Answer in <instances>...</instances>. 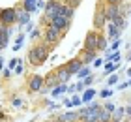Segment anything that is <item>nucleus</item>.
<instances>
[{"mask_svg":"<svg viewBox=\"0 0 131 122\" xmlns=\"http://www.w3.org/2000/svg\"><path fill=\"white\" fill-rule=\"evenodd\" d=\"M26 58L32 66H43L47 62V58H49V45H45V43L34 45L30 51H28Z\"/></svg>","mask_w":131,"mask_h":122,"instance_id":"f257e3e1","label":"nucleus"},{"mask_svg":"<svg viewBox=\"0 0 131 122\" xmlns=\"http://www.w3.org/2000/svg\"><path fill=\"white\" fill-rule=\"evenodd\" d=\"M64 38V32L62 30H58L54 28L52 24H49V26L45 28V32H43V40H45V45H58V41H60Z\"/></svg>","mask_w":131,"mask_h":122,"instance_id":"f03ea898","label":"nucleus"},{"mask_svg":"<svg viewBox=\"0 0 131 122\" xmlns=\"http://www.w3.org/2000/svg\"><path fill=\"white\" fill-rule=\"evenodd\" d=\"M105 23H107V17H105V6L97 2V6H96V13H94V28H96L97 32H101V30L105 28Z\"/></svg>","mask_w":131,"mask_h":122,"instance_id":"7ed1b4c3","label":"nucleus"},{"mask_svg":"<svg viewBox=\"0 0 131 122\" xmlns=\"http://www.w3.org/2000/svg\"><path fill=\"white\" fill-rule=\"evenodd\" d=\"M17 21V8H2L0 10V23L6 26H11Z\"/></svg>","mask_w":131,"mask_h":122,"instance_id":"20e7f679","label":"nucleus"},{"mask_svg":"<svg viewBox=\"0 0 131 122\" xmlns=\"http://www.w3.org/2000/svg\"><path fill=\"white\" fill-rule=\"evenodd\" d=\"M120 13H126L122 2L120 4H105V17H107V21H109V23L114 19L116 15H120Z\"/></svg>","mask_w":131,"mask_h":122,"instance_id":"39448f33","label":"nucleus"},{"mask_svg":"<svg viewBox=\"0 0 131 122\" xmlns=\"http://www.w3.org/2000/svg\"><path fill=\"white\" fill-rule=\"evenodd\" d=\"M62 6V0H47L45 2V8H43V17H47V19H51V17L58 15V10H60Z\"/></svg>","mask_w":131,"mask_h":122,"instance_id":"423d86ee","label":"nucleus"},{"mask_svg":"<svg viewBox=\"0 0 131 122\" xmlns=\"http://www.w3.org/2000/svg\"><path fill=\"white\" fill-rule=\"evenodd\" d=\"M51 24H52L54 28L62 30V32L66 34V32L69 30V26H71V21L66 19V17H62V15H54V17H51Z\"/></svg>","mask_w":131,"mask_h":122,"instance_id":"0eeeda50","label":"nucleus"},{"mask_svg":"<svg viewBox=\"0 0 131 122\" xmlns=\"http://www.w3.org/2000/svg\"><path fill=\"white\" fill-rule=\"evenodd\" d=\"M43 85H45L43 77H41L39 73H34L30 77V81H28V90H30V92H39V90L43 88Z\"/></svg>","mask_w":131,"mask_h":122,"instance_id":"6e6552de","label":"nucleus"},{"mask_svg":"<svg viewBox=\"0 0 131 122\" xmlns=\"http://www.w3.org/2000/svg\"><path fill=\"white\" fill-rule=\"evenodd\" d=\"M84 49L97 51V30H90L84 38Z\"/></svg>","mask_w":131,"mask_h":122,"instance_id":"1a4fd4ad","label":"nucleus"},{"mask_svg":"<svg viewBox=\"0 0 131 122\" xmlns=\"http://www.w3.org/2000/svg\"><path fill=\"white\" fill-rule=\"evenodd\" d=\"M56 81H58V85H68V81H69V77H71V71L68 70V66H60L56 71Z\"/></svg>","mask_w":131,"mask_h":122,"instance_id":"9d476101","label":"nucleus"},{"mask_svg":"<svg viewBox=\"0 0 131 122\" xmlns=\"http://www.w3.org/2000/svg\"><path fill=\"white\" fill-rule=\"evenodd\" d=\"M97 57V51H90V49H82L81 51V54H79V60L84 66H88V64H92L94 62V58Z\"/></svg>","mask_w":131,"mask_h":122,"instance_id":"9b49d317","label":"nucleus"},{"mask_svg":"<svg viewBox=\"0 0 131 122\" xmlns=\"http://www.w3.org/2000/svg\"><path fill=\"white\" fill-rule=\"evenodd\" d=\"M9 36H11V28L0 23V47H2V49L8 47V43H9Z\"/></svg>","mask_w":131,"mask_h":122,"instance_id":"f8f14e48","label":"nucleus"},{"mask_svg":"<svg viewBox=\"0 0 131 122\" xmlns=\"http://www.w3.org/2000/svg\"><path fill=\"white\" fill-rule=\"evenodd\" d=\"M19 26H26L28 23H30V13L25 10H17V21H15Z\"/></svg>","mask_w":131,"mask_h":122,"instance_id":"ddd939ff","label":"nucleus"},{"mask_svg":"<svg viewBox=\"0 0 131 122\" xmlns=\"http://www.w3.org/2000/svg\"><path fill=\"white\" fill-rule=\"evenodd\" d=\"M96 94H97V90L96 88H84L82 90V94H81V100H82V103H90L94 98H96Z\"/></svg>","mask_w":131,"mask_h":122,"instance_id":"4468645a","label":"nucleus"},{"mask_svg":"<svg viewBox=\"0 0 131 122\" xmlns=\"http://www.w3.org/2000/svg\"><path fill=\"white\" fill-rule=\"evenodd\" d=\"M120 34H122V30L118 28V26H114L112 23H109V26H107V38H109V41L120 38Z\"/></svg>","mask_w":131,"mask_h":122,"instance_id":"2eb2a0df","label":"nucleus"},{"mask_svg":"<svg viewBox=\"0 0 131 122\" xmlns=\"http://www.w3.org/2000/svg\"><path fill=\"white\" fill-rule=\"evenodd\" d=\"M58 15H62V17H66V19H73V15H75V10L73 8H69L68 4H64L62 2V6H60V10H58Z\"/></svg>","mask_w":131,"mask_h":122,"instance_id":"dca6fc26","label":"nucleus"},{"mask_svg":"<svg viewBox=\"0 0 131 122\" xmlns=\"http://www.w3.org/2000/svg\"><path fill=\"white\" fill-rule=\"evenodd\" d=\"M66 66H68V70L71 71V75H75V73L79 71V70H81V68H82L84 64H82L81 60H79V57H77V58H71V60H69V62L66 64Z\"/></svg>","mask_w":131,"mask_h":122,"instance_id":"f3484780","label":"nucleus"},{"mask_svg":"<svg viewBox=\"0 0 131 122\" xmlns=\"http://www.w3.org/2000/svg\"><path fill=\"white\" fill-rule=\"evenodd\" d=\"M107 47H109V38H107L105 34L97 32V51L101 53V51H105Z\"/></svg>","mask_w":131,"mask_h":122,"instance_id":"a211bd4d","label":"nucleus"},{"mask_svg":"<svg viewBox=\"0 0 131 122\" xmlns=\"http://www.w3.org/2000/svg\"><path fill=\"white\" fill-rule=\"evenodd\" d=\"M105 73H103V77H109L112 71H118L120 70V62H105Z\"/></svg>","mask_w":131,"mask_h":122,"instance_id":"6ab92c4d","label":"nucleus"},{"mask_svg":"<svg viewBox=\"0 0 131 122\" xmlns=\"http://www.w3.org/2000/svg\"><path fill=\"white\" fill-rule=\"evenodd\" d=\"M43 81H45V85H43L45 88H52V87H56V85H58V81H56V73H54V71H51L47 77H43Z\"/></svg>","mask_w":131,"mask_h":122,"instance_id":"aec40b11","label":"nucleus"},{"mask_svg":"<svg viewBox=\"0 0 131 122\" xmlns=\"http://www.w3.org/2000/svg\"><path fill=\"white\" fill-rule=\"evenodd\" d=\"M77 118H79V115H77V111H68L64 113L60 118H58V122H75Z\"/></svg>","mask_w":131,"mask_h":122,"instance_id":"412c9836","label":"nucleus"},{"mask_svg":"<svg viewBox=\"0 0 131 122\" xmlns=\"http://www.w3.org/2000/svg\"><path fill=\"white\" fill-rule=\"evenodd\" d=\"M112 24H114V26H118V28H120V30H124V28H126V13H120V15H116L114 17V19H112L111 21Z\"/></svg>","mask_w":131,"mask_h":122,"instance_id":"4be33fe9","label":"nucleus"},{"mask_svg":"<svg viewBox=\"0 0 131 122\" xmlns=\"http://www.w3.org/2000/svg\"><path fill=\"white\" fill-rule=\"evenodd\" d=\"M105 53H107V62H120L122 60V53L120 51H114V53L105 51Z\"/></svg>","mask_w":131,"mask_h":122,"instance_id":"5701e85b","label":"nucleus"},{"mask_svg":"<svg viewBox=\"0 0 131 122\" xmlns=\"http://www.w3.org/2000/svg\"><path fill=\"white\" fill-rule=\"evenodd\" d=\"M36 2H38V0H23V10L28 11V13H34L36 11Z\"/></svg>","mask_w":131,"mask_h":122,"instance_id":"b1692460","label":"nucleus"},{"mask_svg":"<svg viewBox=\"0 0 131 122\" xmlns=\"http://www.w3.org/2000/svg\"><path fill=\"white\" fill-rule=\"evenodd\" d=\"M64 92H68V87H66V85H56V87H52V90H51L52 98H58V96L64 94Z\"/></svg>","mask_w":131,"mask_h":122,"instance_id":"393cba45","label":"nucleus"},{"mask_svg":"<svg viewBox=\"0 0 131 122\" xmlns=\"http://www.w3.org/2000/svg\"><path fill=\"white\" fill-rule=\"evenodd\" d=\"M111 118H112V113H109L107 109H101V111H99V118H97V122H111Z\"/></svg>","mask_w":131,"mask_h":122,"instance_id":"a878e982","label":"nucleus"},{"mask_svg":"<svg viewBox=\"0 0 131 122\" xmlns=\"http://www.w3.org/2000/svg\"><path fill=\"white\" fill-rule=\"evenodd\" d=\"M112 118H118V120H124V118H126V111H124V107H116L114 113H112Z\"/></svg>","mask_w":131,"mask_h":122,"instance_id":"bb28decb","label":"nucleus"},{"mask_svg":"<svg viewBox=\"0 0 131 122\" xmlns=\"http://www.w3.org/2000/svg\"><path fill=\"white\" fill-rule=\"evenodd\" d=\"M23 41H25V34H19L17 36V40H15V45H13V51H21V47H23Z\"/></svg>","mask_w":131,"mask_h":122,"instance_id":"cd10ccee","label":"nucleus"},{"mask_svg":"<svg viewBox=\"0 0 131 122\" xmlns=\"http://www.w3.org/2000/svg\"><path fill=\"white\" fill-rule=\"evenodd\" d=\"M75 75L79 77V79H84L86 75H90V68H88V66H82V68H81L79 71H77Z\"/></svg>","mask_w":131,"mask_h":122,"instance_id":"c85d7f7f","label":"nucleus"},{"mask_svg":"<svg viewBox=\"0 0 131 122\" xmlns=\"http://www.w3.org/2000/svg\"><path fill=\"white\" fill-rule=\"evenodd\" d=\"M118 79H120V77H118V73H111V75L107 77V85H109V87H114V85L118 83Z\"/></svg>","mask_w":131,"mask_h":122,"instance_id":"c756f323","label":"nucleus"},{"mask_svg":"<svg viewBox=\"0 0 131 122\" xmlns=\"http://www.w3.org/2000/svg\"><path fill=\"white\" fill-rule=\"evenodd\" d=\"M81 81H82V83H84V87H90V85H92L94 81H96V77H94V75H92V73H90V75H86L84 79H81Z\"/></svg>","mask_w":131,"mask_h":122,"instance_id":"7c9ffc66","label":"nucleus"},{"mask_svg":"<svg viewBox=\"0 0 131 122\" xmlns=\"http://www.w3.org/2000/svg\"><path fill=\"white\" fill-rule=\"evenodd\" d=\"M38 38H41V30H39V28H34L32 32H30V40H32V41H36Z\"/></svg>","mask_w":131,"mask_h":122,"instance_id":"2f4dec72","label":"nucleus"},{"mask_svg":"<svg viewBox=\"0 0 131 122\" xmlns=\"http://www.w3.org/2000/svg\"><path fill=\"white\" fill-rule=\"evenodd\" d=\"M64 4H68L69 8H73V10H77V8H79V6H81V0H66Z\"/></svg>","mask_w":131,"mask_h":122,"instance_id":"473e14b6","label":"nucleus"},{"mask_svg":"<svg viewBox=\"0 0 131 122\" xmlns=\"http://www.w3.org/2000/svg\"><path fill=\"white\" fill-rule=\"evenodd\" d=\"M112 94H114V90L107 88V90H101V92H99V98H111Z\"/></svg>","mask_w":131,"mask_h":122,"instance_id":"72a5a7b5","label":"nucleus"},{"mask_svg":"<svg viewBox=\"0 0 131 122\" xmlns=\"http://www.w3.org/2000/svg\"><path fill=\"white\" fill-rule=\"evenodd\" d=\"M71 103H73V107H75V105H81V103H82L81 96H79V94H73V98H71Z\"/></svg>","mask_w":131,"mask_h":122,"instance_id":"f704fd0d","label":"nucleus"},{"mask_svg":"<svg viewBox=\"0 0 131 122\" xmlns=\"http://www.w3.org/2000/svg\"><path fill=\"white\" fill-rule=\"evenodd\" d=\"M105 109H107V111H109V113H114L116 105H114V103H112V101H107V103H105Z\"/></svg>","mask_w":131,"mask_h":122,"instance_id":"c9c22d12","label":"nucleus"},{"mask_svg":"<svg viewBox=\"0 0 131 122\" xmlns=\"http://www.w3.org/2000/svg\"><path fill=\"white\" fill-rule=\"evenodd\" d=\"M84 88H86V87H84V83H82L81 79H79V83L75 85V92H82V90H84Z\"/></svg>","mask_w":131,"mask_h":122,"instance_id":"e433bc0d","label":"nucleus"},{"mask_svg":"<svg viewBox=\"0 0 131 122\" xmlns=\"http://www.w3.org/2000/svg\"><path fill=\"white\" fill-rule=\"evenodd\" d=\"M43 8H45V2H43V0H38V2H36V11H39Z\"/></svg>","mask_w":131,"mask_h":122,"instance_id":"4c0bfd02","label":"nucleus"},{"mask_svg":"<svg viewBox=\"0 0 131 122\" xmlns=\"http://www.w3.org/2000/svg\"><path fill=\"white\" fill-rule=\"evenodd\" d=\"M21 103H23V100H21V98H15V100L11 101V105H13V107H21Z\"/></svg>","mask_w":131,"mask_h":122,"instance_id":"58836bf2","label":"nucleus"},{"mask_svg":"<svg viewBox=\"0 0 131 122\" xmlns=\"http://www.w3.org/2000/svg\"><path fill=\"white\" fill-rule=\"evenodd\" d=\"M94 66H96V68H101V66H103V60H101V58H94Z\"/></svg>","mask_w":131,"mask_h":122,"instance_id":"ea45409f","label":"nucleus"},{"mask_svg":"<svg viewBox=\"0 0 131 122\" xmlns=\"http://www.w3.org/2000/svg\"><path fill=\"white\" fill-rule=\"evenodd\" d=\"M15 66H17V58H11V60H9V64H8V68H9V70H13Z\"/></svg>","mask_w":131,"mask_h":122,"instance_id":"a19ab883","label":"nucleus"},{"mask_svg":"<svg viewBox=\"0 0 131 122\" xmlns=\"http://www.w3.org/2000/svg\"><path fill=\"white\" fill-rule=\"evenodd\" d=\"M32 30H34V24H32V23H28L26 26H25V32H32Z\"/></svg>","mask_w":131,"mask_h":122,"instance_id":"79ce46f5","label":"nucleus"},{"mask_svg":"<svg viewBox=\"0 0 131 122\" xmlns=\"http://www.w3.org/2000/svg\"><path fill=\"white\" fill-rule=\"evenodd\" d=\"M127 87H129L127 81H126V83H120V85H118V90H124V88H127Z\"/></svg>","mask_w":131,"mask_h":122,"instance_id":"37998d69","label":"nucleus"},{"mask_svg":"<svg viewBox=\"0 0 131 122\" xmlns=\"http://www.w3.org/2000/svg\"><path fill=\"white\" fill-rule=\"evenodd\" d=\"M124 111H126V117H131V105H127V107H124Z\"/></svg>","mask_w":131,"mask_h":122,"instance_id":"c03bdc74","label":"nucleus"},{"mask_svg":"<svg viewBox=\"0 0 131 122\" xmlns=\"http://www.w3.org/2000/svg\"><path fill=\"white\" fill-rule=\"evenodd\" d=\"M64 105L69 109V107H73V103H71V100H64Z\"/></svg>","mask_w":131,"mask_h":122,"instance_id":"a18cd8bd","label":"nucleus"},{"mask_svg":"<svg viewBox=\"0 0 131 122\" xmlns=\"http://www.w3.org/2000/svg\"><path fill=\"white\" fill-rule=\"evenodd\" d=\"M4 77H11V70H9V68L4 70Z\"/></svg>","mask_w":131,"mask_h":122,"instance_id":"49530a36","label":"nucleus"},{"mask_svg":"<svg viewBox=\"0 0 131 122\" xmlns=\"http://www.w3.org/2000/svg\"><path fill=\"white\" fill-rule=\"evenodd\" d=\"M122 0H105V4H120Z\"/></svg>","mask_w":131,"mask_h":122,"instance_id":"de8ad7c7","label":"nucleus"},{"mask_svg":"<svg viewBox=\"0 0 131 122\" xmlns=\"http://www.w3.org/2000/svg\"><path fill=\"white\" fill-rule=\"evenodd\" d=\"M2 68H4V58L0 57V70H2Z\"/></svg>","mask_w":131,"mask_h":122,"instance_id":"09e8293b","label":"nucleus"},{"mask_svg":"<svg viewBox=\"0 0 131 122\" xmlns=\"http://www.w3.org/2000/svg\"><path fill=\"white\" fill-rule=\"evenodd\" d=\"M127 77H131V66L127 68Z\"/></svg>","mask_w":131,"mask_h":122,"instance_id":"8fccbe9b","label":"nucleus"},{"mask_svg":"<svg viewBox=\"0 0 131 122\" xmlns=\"http://www.w3.org/2000/svg\"><path fill=\"white\" fill-rule=\"evenodd\" d=\"M111 122H124V120H118V118H111Z\"/></svg>","mask_w":131,"mask_h":122,"instance_id":"3c124183","label":"nucleus"},{"mask_svg":"<svg viewBox=\"0 0 131 122\" xmlns=\"http://www.w3.org/2000/svg\"><path fill=\"white\" fill-rule=\"evenodd\" d=\"M4 118H6V115H4V113H0V120H4Z\"/></svg>","mask_w":131,"mask_h":122,"instance_id":"603ef678","label":"nucleus"},{"mask_svg":"<svg viewBox=\"0 0 131 122\" xmlns=\"http://www.w3.org/2000/svg\"><path fill=\"white\" fill-rule=\"evenodd\" d=\"M127 58L131 60V51H129V49H127Z\"/></svg>","mask_w":131,"mask_h":122,"instance_id":"864d4df0","label":"nucleus"},{"mask_svg":"<svg viewBox=\"0 0 131 122\" xmlns=\"http://www.w3.org/2000/svg\"><path fill=\"white\" fill-rule=\"evenodd\" d=\"M127 85H131V77H129V81H127Z\"/></svg>","mask_w":131,"mask_h":122,"instance_id":"5fc2aeb1","label":"nucleus"},{"mask_svg":"<svg viewBox=\"0 0 131 122\" xmlns=\"http://www.w3.org/2000/svg\"><path fill=\"white\" fill-rule=\"evenodd\" d=\"M129 17H131V10H129Z\"/></svg>","mask_w":131,"mask_h":122,"instance_id":"6e6d98bb","label":"nucleus"},{"mask_svg":"<svg viewBox=\"0 0 131 122\" xmlns=\"http://www.w3.org/2000/svg\"><path fill=\"white\" fill-rule=\"evenodd\" d=\"M127 118H129V122H131V117H127Z\"/></svg>","mask_w":131,"mask_h":122,"instance_id":"4d7b16f0","label":"nucleus"},{"mask_svg":"<svg viewBox=\"0 0 131 122\" xmlns=\"http://www.w3.org/2000/svg\"><path fill=\"white\" fill-rule=\"evenodd\" d=\"M129 103H131V98H129Z\"/></svg>","mask_w":131,"mask_h":122,"instance_id":"13d9d810","label":"nucleus"},{"mask_svg":"<svg viewBox=\"0 0 131 122\" xmlns=\"http://www.w3.org/2000/svg\"><path fill=\"white\" fill-rule=\"evenodd\" d=\"M124 122H129V120H124Z\"/></svg>","mask_w":131,"mask_h":122,"instance_id":"bf43d9fd","label":"nucleus"},{"mask_svg":"<svg viewBox=\"0 0 131 122\" xmlns=\"http://www.w3.org/2000/svg\"><path fill=\"white\" fill-rule=\"evenodd\" d=\"M0 51H2V47H0Z\"/></svg>","mask_w":131,"mask_h":122,"instance_id":"052dcab7","label":"nucleus"}]
</instances>
